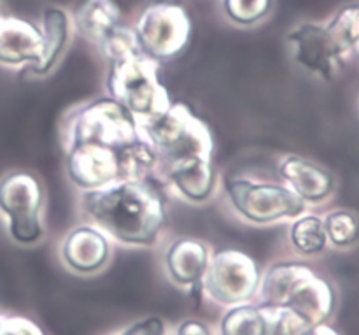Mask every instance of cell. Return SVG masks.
Instances as JSON below:
<instances>
[{
	"label": "cell",
	"mask_w": 359,
	"mask_h": 335,
	"mask_svg": "<svg viewBox=\"0 0 359 335\" xmlns=\"http://www.w3.org/2000/svg\"><path fill=\"white\" fill-rule=\"evenodd\" d=\"M44 37L35 25L14 16H0V63L20 65L42 62Z\"/></svg>",
	"instance_id": "obj_10"
},
{
	"label": "cell",
	"mask_w": 359,
	"mask_h": 335,
	"mask_svg": "<svg viewBox=\"0 0 359 335\" xmlns=\"http://www.w3.org/2000/svg\"><path fill=\"white\" fill-rule=\"evenodd\" d=\"M223 335H263L265 334V316L263 311L252 306H241L231 309L224 318Z\"/></svg>",
	"instance_id": "obj_19"
},
{
	"label": "cell",
	"mask_w": 359,
	"mask_h": 335,
	"mask_svg": "<svg viewBox=\"0 0 359 335\" xmlns=\"http://www.w3.org/2000/svg\"><path fill=\"white\" fill-rule=\"evenodd\" d=\"M42 37H44V56L42 62L39 63L34 72L42 74L49 70V67L56 62L62 49L65 48V42L69 39V20L67 14L58 7H49L44 13V20H42Z\"/></svg>",
	"instance_id": "obj_16"
},
{
	"label": "cell",
	"mask_w": 359,
	"mask_h": 335,
	"mask_svg": "<svg viewBox=\"0 0 359 335\" xmlns=\"http://www.w3.org/2000/svg\"><path fill=\"white\" fill-rule=\"evenodd\" d=\"M280 172L291 183L293 192L304 200L318 202L326 199L333 190L332 174L300 157L286 158Z\"/></svg>",
	"instance_id": "obj_12"
},
{
	"label": "cell",
	"mask_w": 359,
	"mask_h": 335,
	"mask_svg": "<svg viewBox=\"0 0 359 335\" xmlns=\"http://www.w3.org/2000/svg\"><path fill=\"white\" fill-rule=\"evenodd\" d=\"M119 18L121 11L114 0H84L76 13V23L88 39L100 42L119 27Z\"/></svg>",
	"instance_id": "obj_14"
},
{
	"label": "cell",
	"mask_w": 359,
	"mask_h": 335,
	"mask_svg": "<svg viewBox=\"0 0 359 335\" xmlns=\"http://www.w3.org/2000/svg\"><path fill=\"white\" fill-rule=\"evenodd\" d=\"M205 290L221 304H238L252 297L259 283L258 267L241 251H221L207 265Z\"/></svg>",
	"instance_id": "obj_8"
},
{
	"label": "cell",
	"mask_w": 359,
	"mask_h": 335,
	"mask_svg": "<svg viewBox=\"0 0 359 335\" xmlns=\"http://www.w3.org/2000/svg\"><path fill=\"white\" fill-rule=\"evenodd\" d=\"M0 213L9 220L11 237L32 244L42 235L41 186L27 172H13L0 181Z\"/></svg>",
	"instance_id": "obj_6"
},
{
	"label": "cell",
	"mask_w": 359,
	"mask_h": 335,
	"mask_svg": "<svg viewBox=\"0 0 359 335\" xmlns=\"http://www.w3.org/2000/svg\"><path fill=\"white\" fill-rule=\"evenodd\" d=\"M109 90L126 109L161 116L167 111V91L156 79V63L140 48L111 60Z\"/></svg>",
	"instance_id": "obj_3"
},
{
	"label": "cell",
	"mask_w": 359,
	"mask_h": 335,
	"mask_svg": "<svg viewBox=\"0 0 359 335\" xmlns=\"http://www.w3.org/2000/svg\"><path fill=\"white\" fill-rule=\"evenodd\" d=\"M265 316V334L263 335H304L309 323L298 313L279 306H263Z\"/></svg>",
	"instance_id": "obj_18"
},
{
	"label": "cell",
	"mask_w": 359,
	"mask_h": 335,
	"mask_svg": "<svg viewBox=\"0 0 359 335\" xmlns=\"http://www.w3.org/2000/svg\"><path fill=\"white\" fill-rule=\"evenodd\" d=\"M133 32L139 48L149 58H172L188 44L191 21L177 4H154L140 14Z\"/></svg>",
	"instance_id": "obj_5"
},
{
	"label": "cell",
	"mask_w": 359,
	"mask_h": 335,
	"mask_svg": "<svg viewBox=\"0 0 359 335\" xmlns=\"http://www.w3.org/2000/svg\"><path fill=\"white\" fill-rule=\"evenodd\" d=\"M226 190L238 213L256 223H266L284 216H297L305 209L304 199L293 190L283 186L228 179Z\"/></svg>",
	"instance_id": "obj_7"
},
{
	"label": "cell",
	"mask_w": 359,
	"mask_h": 335,
	"mask_svg": "<svg viewBox=\"0 0 359 335\" xmlns=\"http://www.w3.org/2000/svg\"><path fill=\"white\" fill-rule=\"evenodd\" d=\"M167 265L177 283H196L207 269V248L193 239H181L168 251Z\"/></svg>",
	"instance_id": "obj_13"
},
{
	"label": "cell",
	"mask_w": 359,
	"mask_h": 335,
	"mask_svg": "<svg viewBox=\"0 0 359 335\" xmlns=\"http://www.w3.org/2000/svg\"><path fill=\"white\" fill-rule=\"evenodd\" d=\"M163 323L158 318H147L144 322L135 323L121 335H163Z\"/></svg>",
	"instance_id": "obj_24"
},
{
	"label": "cell",
	"mask_w": 359,
	"mask_h": 335,
	"mask_svg": "<svg viewBox=\"0 0 359 335\" xmlns=\"http://www.w3.org/2000/svg\"><path fill=\"white\" fill-rule=\"evenodd\" d=\"M293 244L305 255L319 253L326 244L325 223L316 216H305L293 225L291 230Z\"/></svg>",
	"instance_id": "obj_20"
},
{
	"label": "cell",
	"mask_w": 359,
	"mask_h": 335,
	"mask_svg": "<svg viewBox=\"0 0 359 335\" xmlns=\"http://www.w3.org/2000/svg\"><path fill=\"white\" fill-rule=\"evenodd\" d=\"M84 206L102 228L130 244L153 242L163 223V199L139 179L88 193Z\"/></svg>",
	"instance_id": "obj_1"
},
{
	"label": "cell",
	"mask_w": 359,
	"mask_h": 335,
	"mask_svg": "<svg viewBox=\"0 0 359 335\" xmlns=\"http://www.w3.org/2000/svg\"><path fill=\"white\" fill-rule=\"evenodd\" d=\"M291 51L305 69L332 79L339 70L340 51L326 27L318 23H302L287 34Z\"/></svg>",
	"instance_id": "obj_9"
},
{
	"label": "cell",
	"mask_w": 359,
	"mask_h": 335,
	"mask_svg": "<svg viewBox=\"0 0 359 335\" xmlns=\"http://www.w3.org/2000/svg\"><path fill=\"white\" fill-rule=\"evenodd\" d=\"M304 335H340L333 327L326 325V323H318V325L309 327L307 332Z\"/></svg>",
	"instance_id": "obj_26"
},
{
	"label": "cell",
	"mask_w": 359,
	"mask_h": 335,
	"mask_svg": "<svg viewBox=\"0 0 359 335\" xmlns=\"http://www.w3.org/2000/svg\"><path fill=\"white\" fill-rule=\"evenodd\" d=\"M170 178L177 188L191 200H203L209 197L214 185V171L209 158L189 160L168 167Z\"/></svg>",
	"instance_id": "obj_15"
},
{
	"label": "cell",
	"mask_w": 359,
	"mask_h": 335,
	"mask_svg": "<svg viewBox=\"0 0 359 335\" xmlns=\"http://www.w3.org/2000/svg\"><path fill=\"white\" fill-rule=\"evenodd\" d=\"M223 7L235 23L252 25L269 14L272 0H223Z\"/></svg>",
	"instance_id": "obj_22"
},
{
	"label": "cell",
	"mask_w": 359,
	"mask_h": 335,
	"mask_svg": "<svg viewBox=\"0 0 359 335\" xmlns=\"http://www.w3.org/2000/svg\"><path fill=\"white\" fill-rule=\"evenodd\" d=\"M326 28L332 34L340 55L353 53L359 56V4L340 9Z\"/></svg>",
	"instance_id": "obj_17"
},
{
	"label": "cell",
	"mask_w": 359,
	"mask_h": 335,
	"mask_svg": "<svg viewBox=\"0 0 359 335\" xmlns=\"http://www.w3.org/2000/svg\"><path fill=\"white\" fill-rule=\"evenodd\" d=\"M109 255L107 241L93 228H77L63 244V258L79 272H93L100 269Z\"/></svg>",
	"instance_id": "obj_11"
},
{
	"label": "cell",
	"mask_w": 359,
	"mask_h": 335,
	"mask_svg": "<svg viewBox=\"0 0 359 335\" xmlns=\"http://www.w3.org/2000/svg\"><path fill=\"white\" fill-rule=\"evenodd\" d=\"M177 335H210L209 329L198 322H184L179 329Z\"/></svg>",
	"instance_id": "obj_25"
},
{
	"label": "cell",
	"mask_w": 359,
	"mask_h": 335,
	"mask_svg": "<svg viewBox=\"0 0 359 335\" xmlns=\"http://www.w3.org/2000/svg\"><path fill=\"white\" fill-rule=\"evenodd\" d=\"M262 302L263 306L293 309L312 327L323 323L332 315L335 295L332 287L316 276L307 265L283 263L266 272Z\"/></svg>",
	"instance_id": "obj_2"
},
{
	"label": "cell",
	"mask_w": 359,
	"mask_h": 335,
	"mask_svg": "<svg viewBox=\"0 0 359 335\" xmlns=\"http://www.w3.org/2000/svg\"><path fill=\"white\" fill-rule=\"evenodd\" d=\"M149 136L165 157L168 167L200 158L210 160L212 143L209 130L186 109L174 107L156 116L149 125Z\"/></svg>",
	"instance_id": "obj_4"
},
{
	"label": "cell",
	"mask_w": 359,
	"mask_h": 335,
	"mask_svg": "<svg viewBox=\"0 0 359 335\" xmlns=\"http://www.w3.org/2000/svg\"><path fill=\"white\" fill-rule=\"evenodd\" d=\"M325 232L333 244L347 248L359 239V218L351 211H333L326 218Z\"/></svg>",
	"instance_id": "obj_21"
},
{
	"label": "cell",
	"mask_w": 359,
	"mask_h": 335,
	"mask_svg": "<svg viewBox=\"0 0 359 335\" xmlns=\"http://www.w3.org/2000/svg\"><path fill=\"white\" fill-rule=\"evenodd\" d=\"M0 335H44V332L21 316H0Z\"/></svg>",
	"instance_id": "obj_23"
}]
</instances>
